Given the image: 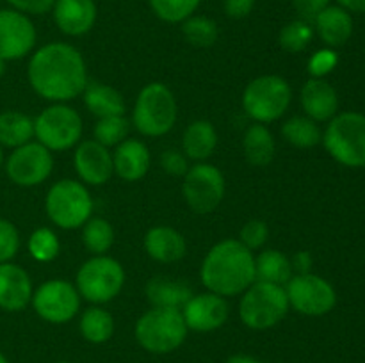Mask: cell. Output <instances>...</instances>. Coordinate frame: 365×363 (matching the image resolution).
<instances>
[{
	"instance_id": "obj_43",
	"label": "cell",
	"mask_w": 365,
	"mask_h": 363,
	"mask_svg": "<svg viewBox=\"0 0 365 363\" xmlns=\"http://www.w3.org/2000/svg\"><path fill=\"white\" fill-rule=\"evenodd\" d=\"M13 9L20 11V13L27 14H46L48 11H52L56 0H6Z\"/></svg>"
},
{
	"instance_id": "obj_49",
	"label": "cell",
	"mask_w": 365,
	"mask_h": 363,
	"mask_svg": "<svg viewBox=\"0 0 365 363\" xmlns=\"http://www.w3.org/2000/svg\"><path fill=\"white\" fill-rule=\"evenodd\" d=\"M0 363H9V359L6 358V354L2 351H0Z\"/></svg>"
},
{
	"instance_id": "obj_31",
	"label": "cell",
	"mask_w": 365,
	"mask_h": 363,
	"mask_svg": "<svg viewBox=\"0 0 365 363\" xmlns=\"http://www.w3.org/2000/svg\"><path fill=\"white\" fill-rule=\"evenodd\" d=\"M282 137L294 148L307 149L323 141V132L309 116H294L282 125Z\"/></svg>"
},
{
	"instance_id": "obj_46",
	"label": "cell",
	"mask_w": 365,
	"mask_h": 363,
	"mask_svg": "<svg viewBox=\"0 0 365 363\" xmlns=\"http://www.w3.org/2000/svg\"><path fill=\"white\" fill-rule=\"evenodd\" d=\"M337 6L349 13H365V0H337Z\"/></svg>"
},
{
	"instance_id": "obj_18",
	"label": "cell",
	"mask_w": 365,
	"mask_h": 363,
	"mask_svg": "<svg viewBox=\"0 0 365 363\" xmlns=\"http://www.w3.org/2000/svg\"><path fill=\"white\" fill-rule=\"evenodd\" d=\"M32 280L18 263H0V310L9 313L21 312L31 305Z\"/></svg>"
},
{
	"instance_id": "obj_1",
	"label": "cell",
	"mask_w": 365,
	"mask_h": 363,
	"mask_svg": "<svg viewBox=\"0 0 365 363\" xmlns=\"http://www.w3.org/2000/svg\"><path fill=\"white\" fill-rule=\"evenodd\" d=\"M27 78L34 93L53 103L75 100L88 85L82 53L70 43H48L32 52Z\"/></svg>"
},
{
	"instance_id": "obj_38",
	"label": "cell",
	"mask_w": 365,
	"mask_h": 363,
	"mask_svg": "<svg viewBox=\"0 0 365 363\" xmlns=\"http://www.w3.org/2000/svg\"><path fill=\"white\" fill-rule=\"evenodd\" d=\"M20 231L9 219L0 217V263L13 262L20 251Z\"/></svg>"
},
{
	"instance_id": "obj_6",
	"label": "cell",
	"mask_w": 365,
	"mask_h": 363,
	"mask_svg": "<svg viewBox=\"0 0 365 363\" xmlns=\"http://www.w3.org/2000/svg\"><path fill=\"white\" fill-rule=\"evenodd\" d=\"M292 89L280 75H260L242 91V109L255 123H273L289 110Z\"/></svg>"
},
{
	"instance_id": "obj_2",
	"label": "cell",
	"mask_w": 365,
	"mask_h": 363,
	"mask_svg": "<svg viewBox=\"0 0 365 363\" xmlns=\"http://www.w3.org/2000/svg\"><path fill=\"white\" fill-rule=\"evenodd\" d=\"M203 287L221 298L241 295L255 281V256L237 238H225L210 248L200 269Z\"/></svg>"
},
{
	"instance_id": "obj_23",
	"label": "cell",
	"mask_w": 365,
	"mask_h": 363,
	"mask_svg": "<svg viewBox=\"0 0 365 363\" xmlns=\"http://www.w3.org/2000/svg\"><path fill=\"white\" fill-rule=\"evenodd\" d=\"M314 32L328 48H339L346 45L353 34V18L349 11L341 6H328L314 20Z\"/></svg>"
},
{
	"instance_id": "obj_3",
	"label": "cell",
	"mask_w": 365,
	"mask_h": 363,
	"mask_svg": "<svg viewBox=\"0 0 365 363\" xmlns=\"http://www.w3.org/2000/svg\"><path fill=\"white\" fill-rule=\"evenodd\" d=\"M178 105L173 91L163 82H150L139 91L132 109V125L145 137H163L173 130Z\"/></svg>"
},
{
	"instance_id": "obj_16",
	"label": "cell",
	"mask_w": 365,
	"mask_h": 363,
	"mask_svg": "<svg viewBox=\"0 0 365 363\" xmlns=\"http://www.w3.org/2000/svg\"><path fill=\"white\" fill-rule=\"evenodd\" d=\"M228 312L230 310L227 299L209 290L192 294L191 299L182 306L185 326L196 333H210L223 327L228 320Z\"/></svg>"
},
{
	"instance_id": "obj_10",
	"label": "cell",
	"mask_w": 365,
	"mask_h": 363,
	"mask_svg": "<svg viewBox=\"0 0 365 363\" xmlns=\"http://www.w3.org/2000/svg\"><path fill=\"white\" fill-rule=\"evenodd\" d=\"M82 117L66 103H53L34 120V137L50 152H66L81 142Z\"/></svg>"
},
{
	"instance_id": "obj_25",
	"label": "cell",
	"mask_w": 365,
	"mask_h": 363,
	"mask_svg": "<svg viewBox=\"0 0 365 363\" xmlns=\"http://www.w3.org/2000/svg\"><path fill=\"white\" fill-rule=\"evenodd\" d=\"M145 294L153 308L182 310V306L191 299L192 290L185 281L159 276L152 278V280L146 283Z\"/></svg>"
},
{
	"instance_id": "obj_39",
	"label": "cell",
	"mask_w": 365,
	"mask_h": 363,
	"mask_svg": "<svg viewBox=\"0 0 365 363\" xmlns=\"http://www.w3.org/2000/svg\"><path fill=\"white\" fill-rule=\"evenodd\" d=\"M269 237V228L264 221L260 219H252L248 223H245V226L241 228V233H239L237 241L242 246L253 251V249H260L267 242Z\"/></svg>"
},
{
	"instance_id": "obj_27",
	"label": "cell",
	"mask_w": 365,
	"mask_h": 363,
	"mask_svg": "<svg viewBox=\"0 0 365 363\" xmlns=\"http://www.w3.org/2000/svg\"><path fill=\"white\" fill-rule=\"evenodd\" d=\"M242 152L248 164L255 167H266L273 162L277 142L269 128L262 123L250 125L242 135Z\"/></svg>"
},
{
	"instance_id": "obj_13",
	"label": "cell",
	"mask_w": 365,
	"mask_h": 363,
	"mask_svg": "<svg viewBox=\"0 0 365 363\" xmlns=\"http://www.w3.org/2000/svg\"><path fill=\"white\" fill-rule=\"evenodd\" d=\"M81 294L77 287L66 280H48L34 290L31 305L39 319L50 324H66L77 317L81 310Z\"/></svg>"
},
{
	"instance_id": "obj_37",
	"label": "cell",
	"mask_w": 365,
	"mask_h": 363,
	"mask_svg": "<svg viewBox=\"0 0 365 363\" xmlns=\"http://www.w3.org/2000/svg\"><path fill=\"white\" fill-rule=\"evenodd\" d=\"M128 132H130V121L125 116L100 117L96 121L95 128H93L95 141L103 144L106 148H110V146L116 148L120 142H123L127 139Z\"/></svg>"
},
{
	"instance_id": "obj_20",
	"label": "cell",
	"mask_w": 365,
	"mask_h": 363,
	"mask_svg": "<svg viewBox=\"0 0 365 363\" xmlns=\"http://www.w3.org/2000/svg\"><path fill=\"white\" fill-rule=\"evenodd\" d=\"M299 102L305 110V116H309L316 123L330 121L331 117L337 116L339 95L334 85L324 78L307 80L299 93Z\"/></svg>"
},
{
	"instance_id": "obj_30",
	"label": "cell",
	"mask_w": 365,
	"mask_h": 363,
	"mask_svg": "<svg viewBox=\"0 0 365 363\" xmlns=\"http://www.w3.org/2000/svg\"><path fill=\"white\" fill-rule=\"evenodd\" d=\"M78 330L82 338L89 344H106L114 335V317L102 306H89L82 312Z\"/></svg>"
},
{
	"instance_id": "obj_51",
	"label": "cell",
	"mask_w": 365,
	"mask_h": 363,
	"mask_svg": "<svg viewBox=\"0 0 365 363\" xmlns=\"http://www.w3.org/2000/svg\"><path fill=\"white\" fill-rule=\"evenodd\" d=\"M57 363H73V362H68V359H61V362H57Z\"/></svg>"
},
{
	"instance_id": "obj_41",
	"label": "cell",
	"mask_w": 365,
	"mask_h": 363,
	"mask_svg": "<svg viewBox=\"0 0 365 363\" xmlns=\"http://www.w3.org/2000/svg\"><path fill=\"white\" fill-rule=\"evenodd\" d=\"M160 166L168 174H173V177H184L189 167H191L189 166V159L180 149H166V152H163Z\"/></svg>"
},
{
	"instance_id": "obj_28",
	"label": "cell",
	"mask_w": 365,
	"mask_h": 363,
	"mask_svg": "<svg viewBox=\"0 0 365 363\" xmlns=\"http://www.w3.org/2000/svg\"><path fill=\"white\" fill-rule=\"evenodd\" d=\"M34 139V120L20 110L0 112V146L18 148Z\"/></svg>"
},
{
	"instance_id": "obj_12",
	"label": "cell",
	"mask_w": 365,
	"mask_h": 363,
	"mask_svg": "<svg viewBox=\"0 0 365 363\" xmlns=\"http://www.w3.org/2000/svg\"><path fill=\"white\" fill-rule=\"evenodd\" d=\"M289 306L307 317H321L330 313L337 305L334 285L314 273L294 274L285 285Z\"/></svg>"
},
{
	"instance_id": "obj_4",
	"label": "cell",
	"mask_w": 365,
	"mask_h": 363,
	"mask_svg": "<svg viewBox=\"0 0 365 363\" xmlns=\"http://www.w3.org/2000/svg\"><path fill=\"white\" fill-rule=\"evenodd\" d=\"M187 331L182 310L152 306L135 322L134 337L146 352L170 354L182 347L187 338Z\"/></svg>"
},
{
	"instance_id": "obj_44",
	"label": "cell",
	"mask_w": 365,
	"mask_h": 363,
	"mask_svg": "<svg viewBox=\"0 0 365 363\" xmlns=\"http://www.w3.org/2000/svg\"><path fill=\"white\" fill-rule=\"evenodd\" d=\"M255 2L257 0H225L223 9L227 16L234 18V20H242L252 13Z\"/></svg>"
},
{
	"instance_id": "obj_26",
	"label": "cell",
	"mask_w": 365,
	"mask_h": 363,
	"mask_svg": "<svg viewBox=\"0 0 365 363\" xmlns=\"http://www.w3.org/2000/svg\"><path fill=\"white\" fill-rule=\"evenodd\" d=\"M82 96L89 112L98 120L109 116H125V100L113 85L103 82H88Z\"/></svg>"
},
{
	"instance_id": "obj_48",
	"label": "cell",
	"mask_w": 365,
	"mask_h": 363,
	"mask_svg": "<svg viewBox=\"0 0 365 363\" xmlns=\"http://www.w3.org/2000/svg\"><path fill=\"white\" fill-rule=\"evenodd\" d=\"M4 75H6V60L0 59V80L4 78Z\"/></svg>"
},
{
	"instance_id": "obj_45",
	"label": "cell",
	"mask_w": 365,
	"mask_h": 363,
	"mask_svg": "<svg viewBox=\"0 0 365 363\" xmlns=\"http://www.w3.org/2000/svg\"><path fill=\"white\" fill-rule=\"evenodd\" d=\"M291 263H292V269H294L298 274L310 273V269H312V255H310L309 251H298L291 258Z\"/></svg>"
},
{
	"instance_id": "obj_15",
	"label": "cell",
	"mask_w": 365,
	"mask_h": 363,
	"mask_svg": "<svg viewBox=\"0 0 365 363\" xmlns=\"http://www.w3.org/2000/svg\"><path fill=\"white\" fill-rule=\"evenodd\" d=\"M38 39L34 23L16 9H0V59L18 60L32 53Z\"/></svg>"
},
{
	"instance_id": "obj_8",
	"label": "cell",
	"mask_w": 365,
	"mask_h": 363,
	"mask_svg": "<svg viewBox=\"0 0 365 363\" xmlns=\"http://www.w3.org/2000/svg\"><path fill=\"white\" fill-rule=\"evenodd\" d=\"M334 160L346 167H365V116L341 112L328 121L321 141Z\"/></svg>"
},
{
	"instance_id": "obj_35",
	"label": "cell",
	"mask_w": 365,
	"mask_h": 363,
	"mask_svg": "<svg viewBox=\"0 0 365 363\" xmlns=\"http://www.w3.org/2000/svg\"><path fill=\"white\" fill-rule=\"evenodd\" d=\"M153 14L166 23H182L196 13L202 0H148Z\"/></svg>"
},
{
	"instance_id": "obj_33",
	"label": "cell",
	"mask_w": 365,
	"mask_h": 363,
	"mask_svg": "<svg viewBox=\"0 0 365 363\" xmlns=\"http://www.w3.org/2000/svg\"><path fill=\"white\" fill-rule=\"evenodd\" d=\"M182 34L189 45L196 48H209L220 38V28L212 18L192 14L187 20L182 21Z\"/></svg>"
},
{
	"instance_id": "obj_19",
	"label": "cell",
	"mask_w": 365,
	"mask_h": 363,
	"mask_svg": "<svg viewBox=\"0 0 365 363\" xmlns=\"http://www.w3.org/2000/svg\"><path fill=\"white\" fill-rule=\"evenodd\" d=\"M52 11L59 31L71 38L88 34L98 16L95 0H56Z\"/></svg>"
},
{
	"instance_id": "obj_17",
	"label": "cell",
	"mask_w": 365,
	"mask_h": 363,
	"mask_svg": "<svg viewBox=\"0 0 365 363\" xmlns=\"http://www.w3.org/2000/svg\"><path fill=\"white\" fill-rule=\"evenodd\" d=\"M73 167L84 185H106L114 174L113 153L95 139L81 141L73 153Z\"/></svg>"
},
{
	"instance_id": "obj_24",
	"label": "cell",
	"mask_w": 365,
	"mask_h": 363,
	"mask_svg": "<svg viewBox=\"0 0 365 363\" xmlns=\"http://www.w3.org/2000/svg\"><path fill=\"white\" fill-rule=\"evenodd\" d=\"M217 146V130L210 121L196 120L182 135V153L195 162H207Z\"/></svg>"
},
{
	"instance_id": "obj_9",
	"label": "cell",
	"mask_w": 365,
	"mask_h": 363,
	"mask_svg": "<svg viewBox=\"0 0 365 363\" xmlns=\"http://www.w3.org/2000/svg\"><path fill=\"white\" fill-rule=\"evenodd\" d=\"M125 269L116 258L96 255L78 267L75 287L82 299L100 306L120 295L125 287Z\"/></svg>"
},
{
	"instance_id": "obj_50",
	"label": "cell",
	"mask_w": 365,
	"mask_h": 363,
	"mask_svg": "<svg viewBox=\"0 0 365 363\" xmlns=\"http://www.w3.org/2000/svg\"><path fill=\"white\" fill-rule=\"evenodd\" d=\"M4 166V148L0 146V167Z\"/></svg>"
},
{
	"instance_id": "obj_34",
	"label": "cell",
	"mask_w": 365,
	"mask_h": 363,
	"mask_svg": "<svg viewBox=\"0 0 365 363\" xmlns=\"http://www.w3.org/2000/svg\"><path fill=\"white\" fill-rule=\"evenodd\" d=\"M314 39V25L309 21L292 20L282 27L280 34H278V45L289 53H299L307 50V46L312 43Z\"/></svg>"
},
{
	"instance_id": "obj_52",
	"label": "cell",
	"mask_w": 365,
	"mask_h": 363,
	"mask_svg": "<svg viewBox=\"0 0 365 363\" xmlns=\"http://www.w3.org/2000/svg\"><path fill=\"white\" fill-rule=\"evenodd\" d=\"M0 2H2V0H0Z\"/></svg>"
},
{
	"instance_id": "obj_11",
	"label": "cell",
	"mask_w": 365,
	"mask_h": 363,
	"mask_svg": "<svg viewBox=\"0 0 365 363\" xmlns=\"http://www.w3.org/2000/svg\"><path fill=\"white\" fill-rule=\"evenodd\" d=\"M227 191L220 167L209 162H196L187 169L182 182V194L195 214L205 216L221 205Z\"/></svg>"
},
{
	"instance_id": "obj_47",
	"label": "cell",
	"mask_w": 365,
	"mask_h": 363,
	"mask_svg": "<svg viewBox=\"0 0 365 363\" xmlns=\"http://www.w3.org/2000/svg\"><path fill=\"white\" fill-rule=\"evenodd\" d=\"M227 363H260V362L257 358H253V356L241 354V352H239V354H232L230 358L227 359Z\"/></svg>"
},
{
	"instance_id": "obj_14",
	"label": "cell",
	"mask_w": 365,
	"mask_h": 363,
	"mask_svg": "<svg viewBox=\"0 0 365 363\" xmlns=\"http://www.w3.org/2000/svg\"><path fill=\"white\" fill-rule=\"evenodd\" d=\"M4 169L7 178L18 187H36L52 174L53 155L38 141H31L9 153L4 160Z\"/></svg>"
},
{
	"instance_id": "obj_40",
	"label": "cell",
	"mask_w": 365,
	"mask_h": 363,
	"mask_svg": "<svg viewBox=\"0 0 365 363\" xmlns=\"http://www.w3.org/2000/svg\"><path fill=\"white\" fill-rule=\"evenodd\" d=\"M339 64V56L334 48H321L309 59V73L312 78H324L335 70Z\"/></svg>"
},
{
	"instance_id": "obj_5",
	"label": "cell",
	"mask_w": 365,
	"mask_h": 363,
	"mask_svg": "<svg viewBox=\"0 0 365 363\" xmlns=\"http://www.w3.org/2000/svg\"><path fill=\"white\" fill-rule=\"evenodd\" d=\"M285 287L255 280L241 294L239 317L253 331H266L278 326L289 313Z\"/></svg>"
},
{
	"instance_id": "obj_22",
	"label": "cell",
	"mask_w": 365,
	"mask_h": 363,
	"mask_svg": "<svg viewBox=\"0 0 365 363\" xmlns=\"http://www.w3.org/2000/svg\"><path fill=\"white\" fill-rule=\"evenodd\" d=\"M145 249L150 258L160 263H175L187 253L184 235L171 226H153L145 235Z\"/></svg>"
},
{
	"instance_id": "obj_32",
	"label": "cell",
	"mask_w": 365,
	"mask_h": 363,
	"mask_svg": "<svg viewBox=\"0 0 365 363\" xmlns=\"http://www.w3.org/2000/svg\"><path fill=\"white\" fill-rule=\"evenodd\" d=\"M82 242L93 255H106L114 244V228L103 217H89L82 226Z\"/></svg>"
},
{
	"instance_id": "obj_42",
	"label": "cell",
	"mask_w": 365,
	"mask_h": 363,
	"mask_svg": "<svg viewBox=\"0 0 365 363\" xmlns=\"http://www.w3.org/2000/svg\"><path fill=\"white\" fill-rule=\"evenodd\" d=\"M292 6L302 20L314 23L317 14L330 6V0H292Z\"/></svg>"
},
{
	"instance_id": "obj_29",
	"label": "cell",
	"mask_w": 365,
	"mask_h": 363,
	"mask_svg": "<svg viewBox=\"0 0 365 363\" xmlns=\"http://www.w3.org/2000/svg\"><path fill=\"white\" fill-rule=\"evenodd\" d=\"M292 276L291 258L278 249H264L255 258V280L285 287Z\"/></svg>"
},
{
	"instance_id": "obj_36",
	"label": "cell",
	"mask_w": 365,
	"mask_h": 363,
	"mask_svg": "<svg viewBox=\"0 0 365 363\" xmlns=\"http://www.w3.org/2000/svg\"><path fill=\"white\" fill-rule=\"evenodd\" d=\"M27 249L36 262H52L59 256L61 242L56 231L50 228H38L31 233L27 241Z\"/></svg>"
},
{
	"instance_id": "obj_7",
	"label": "cell",
	"mask_w": 365,
	"mask_h": 363,
	"mask_svg": "<svg viewBox=\"0 0 365 363\" xmlns=\"http://www.w3.org/2000/svg\"><path fill=\"white\" fill-rule=\"evenodd\" d=\"M93 206L95 201L88 187L82 182L70 178L56 182L45 198L46 216L61 230H77L84 226L91 217Z\"/></svg>"
},
{
	"instance_id": "obj_21",
	"label": "cell",
	"mask_w": 365,
	"mask_h": 363,
	"mask_svg": "<svg viewBox=\"0 0 365 363\" xmlns=\"http://www.w3.org/2000/svg\"><path fill=\"white\" fill-rule=\"evenodd\" d=\"M152 155L148 146L139 139H125L113 152L114 173L125 182H138L148 173Z\"/></svg>"
}]
</instances>
